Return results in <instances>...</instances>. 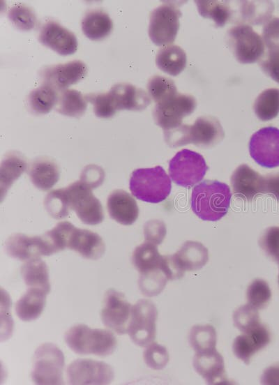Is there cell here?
I'll list each match as a JSON object with an SVG mask.
<instances>
[{
	"label": "cell",
	"mask_w": 279,
	"mask_h": 385,
	"mask_svg": "<svg viewBox=\"0 0 279 385\" xmlns=\"http://www.w3.org/2000/svg\"><path fill=\"white\" fill-rule=\"evenodd\" d=\"M254 112L262 121H266L277 116L279 113V89H267L255 99Z\"/></svg>",
	"instance_id": "obj_36"
},
{
	"label": "cell",
	"mask_w": 279,
	"mask_h": 385,
	"mask_svg": "<svg viewBox=\"0 0 279 385\" xmlns=\"http://www.w3.org/2000/svg\"><path fill=\"white\" fill-rule=\"evenodd\" d=\"M182 13L174 3H165L156 8L150 15L149 36L157 46L172 43L179 29Z\"/></svg>",
	"instance_id": "obj_8"
},
{
	"label": "cell",
	"mask_w": 279,
	"mask_h": 385,
	"mask_svg": "<svg viewBox=\"0 0 279 385\" xmlns=\"http://www.w3.org/2000/svg\"><path fill=\"white\" fill-rule=\"evenodd\" d=\"M147 89L149 96L156 103L178 93L174 80L161 75L151 77L148 82Z\"/></svg>",
	"instance_id": "obj_39"
},
{
	"label": "cell",
	"mask_w": 279,
	"mask_h": 385,
	"mask_svg": "<svg viewBox=\"0 0 279 385\" xmlns=\"http://www.w3.org/2000/svg\"><path fill=\"white\" fill-rule=\"evenodd\" d=\"M188 340L196 352L210 351L216 349L217 333L212 325H195L190 331Z\"/></svg>",
	"instance_id": "obj_37"
},
{
	"label": "cell",
	"mask_w": 279,
	"mask_h": 385,
	"mask_svg": "<svg viewBox=\"0 0 279 385\" xmlns=\"http://www.w3.org/2000/svg\"><path fill=\"white\" fill-rule=\"evenodd\" d=\"M87 102L92 104L93 112L100 118H110L114 115L116 109L109 93H88L85 95Z\"/></svg>",
	"instance_id": "obj_45"
},
{
	"label": "cell",
	"mask_w": 279,
	"mask_h": 385,
	"mask_svg": "<svg viewBox=\"0 0 279 385\" xmlns=\"http://www.w3.org/2000/svg\"><path fill=\"white\" fill-rule=\"evenodd\" d=\"M201 16L214 21L217 27H223L232 15L229 1H195Z\"/></svg>",
	"instance_id": "obj_34"
},
{
	"label": "cell",
	"mask_w": 279,
	"mask_h": 385,
	"mask_svg": "<svg viewBox=\"0 0 279 385\" xmlns=\"http://www.w3.org/2000/svg\"><path fill=\"white\" fill-rule=\"evenodd\" d=\"M29 166L26 159L20 153L11 152L3 158L0 169L1 197L3 199L13 183Z\"/></svg>",
	"instance_id": "obj_28"
},
{
	"label": "cell",
	"mask_w": 279,
	"mask_h": 385,
	"mask_svg": "<svg viewBox=\"0 0 279 385\" xmlns=\"http://www.w3.org/2000/svg\"><path fill=\"white\" fill-rule=\"evenodd\" d=\"M66 247L77 252L83 257L96 260L105 251V243L100 235L70 224L66 238Z\"/></svg>",
	"instance_id": "obj_17"
},
{
	"label": "cell",
	"mask_w": 279,
	"mask_h": 385,
	"mask_svg": "<svg viewBox=\"0 0 279 385\" xmlns=\"http://www.w3.org/2000/svg\"><path fill=\"white\" fill-rule=\"evenodd\" d=\"M262 39L269 52H279V17L270 19L265 23Z\"/></svg>",
	"instance_id": "obj_47"
},
{
	"label": "cell",
	"mask_w": 279,
	"mask_h": 385,
	"mask_svg": "<svg viewBox=\"0 0 279 385\" xmlns=\"http://www.w3.org/2000/svg\"><path fill=\"white\" fill-rule=\"evenodd\" d=\"M157 316V308L149 300L140 299L132 306L127 333L135 345L146 347L153 342Z\"/></svg>",
	"instance_id": "obj_9"
},
{
	"label": "cell",
	"mask_w": 279,
	"mask_h": 385,
	"mask_svg": "<svg viewBox=\"0 0 279 385\" xmlns=\"http://www.w3.org/2000/svg\"><path fill=\"white\" fill-rule=\"evenodd\" d=\"M197 105L194 96L189 94H176L156 103L153 116L156 125L163 131L181 126L183 119L191 114Z\"/></svg>",
	"instance_id": "obj_10"
},
{
	"label": "cell",
	"mask_w": 279,
	"mask_h": 385,
	"mask_svg": "<svg viewBox=\"0 0 279 385\" xmlns=\"http://www.w3.org/2000/svg\"><path fill=\"white\" fill-rule=\"evenodd\" d=\"M187 56L179 45H167L160 48L156 57V63L162 71L176 76L186 68Z\"/></svg>",
	"instance_id": "obj_27"
},
{
	"label": "cell",
	"mask_w": 279,
	"mask_h": 385,
	"mask_svg": "<svg viewBox=\"0 0 279 385\" xmlns=\"http://www.w3.org/2000/svg\"><path fill=\"white\" fill-rule=\"evenodd\" d=\"M145 241L155 245L160 244L166 235V227L163 222L158 220L148 221L144 226Z\"/></svg>",
	"instance_id": "obj_48"
},
{
	"label": "cell",
	"mask_w": 279,
	"mask_h": 385,
	"mask_svg": "<svg viewBox=\"0 0 279 385\" xmlns=\"http://www.w3.org/2000/svg\"><path fill=\"white\" fill-rule=\"evenodd\" d=\"M10 22L20 30L33 29L37 23V19L33 10L24 4L13 6L8 12Z\"/></svg>",
	"instance_id": "obj_43"
},
{
	"label": "cell",
	"mask_w": 279,
	"mask_h": 385,
	"mask_svg": "<svg viewBox=\"0 0 279 385\" xmlns=\"http://www.w3.org/2000/svg\"><path fill=\"white\" fill-rule=\"evenodd\" d=\"M70 384H109L114 379V370L107 363L93 359H77L66 370Z\"/></svg>",
	"instance_id": "obj_13"
},
{
	"label": "cell",
	"mask_w": 279,
	"mask_h": 385,
	"mask_svg": "<svg viewBox=\"0 0 279 385\" xmlns=\"http://www.w3.org/2000/svg\"><path fill=\"white\" fill-rule=\"evenodd\" d=\"M64 190L70 209L75 212L83 223L95 225L103 222L104 213L102 204L93 195L89 185L79 180L70 183Z\"/></svg>",
	"instance_id": "obj_5"
},
{
	"label": "cell",
	"mask_w": 279,
	"mask_h": 385,
	"mask_svg": "<svg viewBox=\"0 0 279 385\" xmlns=\"http://www.w3.org/2000/svg\"><path fill=\"white\" fill-rule=\"evenodd\" d=\"M231 197L228 185L216 180H205L193 187L190 206L202 220L217 221L227 214Z\"/></svg>",
	"instance_id": "obj_1"
},
{
	"label": "cell",
	"mask_w": 279,
	"mask_h": 385,
	"mask_svg": "<svg viewBox=\"0 0 279 385\" xmlns=\"http://www.w3.org/2000/svg\"><path fill=\"white\" fill-rule=\"evenodd\" d=\"M259 244L271 259L279 264V227L266 228L259 239Z\"/></svg>",
	"instance_id": "obj_46"
},
{
	"label": "cell",
	"mask_w": 279,
	"mask_h": 385,
	"mask_svg": "<svg viewBox=\"0 0 279 385\" xmlns=\"http://www.w3.org/2000/svg\"><path fill=\"white\" fill-rule=\"evenodd\" d=\"M104 177L105 173L101 167L91 165L83 169L80 180L93 189L103 183Z\"/></svg>",
	"instance_id": "obj_50"
},
{
	"label": "cell",
	"mask_w": 279,
	"mask_h": 385,
	"mask_svg": "<svg viewBox=\"0 0 279 385\" xmlns=\"http://www.w3.org/2000/svg\"><path fill=\"white\" fill-rule=\"evenodd\" d=\"M168 278L162 269L140 273L139 289L143 295L151 297L158 295L164 289Z\"/></svg>",
	"instance_id": "obj_38"
},
{
	"label": "cell",
	"mask_w": 279,
	"mask_h": 385,
	"mask_svg": "<svg viewBox=\"0 0 279 385\" xmlns=\"http://www.w3.org/2000/svg\"><path fill=\"white\" fill-rule=\"evenodd\" d=\"M116 110L140 111L151 103L149 95L142 89L129 83H119L108 92Z\"/></svg>",
	"instance_id": "obj_21"
},
{
	"label": "cell",
	"mask_w": 279,
	"mask_h": 385,
	"mask_svg": "<svg viewBox=\"0 0 279 385\" xmlns=\"http://www.w3.org/2000/svg\"><path fill=\"white\" fill-rule=\"evenodd\" d=\"M278 284H279V274H278Z\"/></svg>",
	"instance_id": "obj_53"
},
{
	"label": "cell",
	"mask_w": 279,
	"mask_h": 385,
	"mask_svg": "<svg viewBox=\"0 0 279 385\" xmlns=\"http://www.w3.org/2000/svg\"><path fill=\"white\" fill-rule=\"evenodd\" d=\"M130 190L137 199L157 204L164 201L170 194L172 182L161 166L139 168L130 178Z\"/></svg>",
	"instance_id": "obj_3"
},
{
	"label": "cell",
	"mask_w": 279,
	"mask_h": 385,
	"mask_svg": "<svg viewBox=\"0 0 279 385\" xmlns=\"http://www.w3.org/2000/svg\"><path fill=\"white\" fill-rule=\"evenodd\" d=\"M271 341L268 328L260 324L255 329L238 335L234 340L232 349L234 355L248 365L252 356L266 347Z\"/></svg>",
	"instance_id": "obj_20"
},
{
	"label": "cell",
	"mask_w": 279,
	"mask_h": 385,
	"mask_svg": "<svg viewBox=\"0 0 279 385\" xmlns=\"http://www.w3.org/2000/svg\"><path fill=\"white\" fill-rule=\"evenodd\" d=\"M85 97L75 89H65L59 94L56 110L60 114L72 116H82L87 107Z\"/></svg>",
	"instance_id": "obj_35"
},
{
	"label": "cell",
	"mask_w": 279,
	"mask_h": 385,
	"mask_svg": "<svg viewBox=\"0 0 279 385\" xmlns=\"http://www.w3.org/2000/svg\"><path fill=\"white\" fill-rule=\"evenodd\" d=\"M112 21L105 12L93 10L88 12L82 21L84 34L92 40L107 37L112 30Z\"/></svg>",
	"instance_id": "obj_30"
},
{
	"label": "cell",
	"mask_w": 279,
	"mask_h": 385,
	"mask_svg": "<svg viewBox=\"0 0 279 385\" xmlns=\"http://www.w3.org/2000/svg\"><path fill=\"white\" fill-rule=\"evenodd\" d=\"M193 366L209 384L227 382L224 359L216 349L196 352L193 358Z\"/></svg>",
	"instance_id": "obj_22"
},
{
	"label": "cell",
	"mask_w": 279,
	"mask_h": 385,
	"mask_svg": "<svg viewBox=\"0 0 279 385\" xmlns=\"http://www.w3.org/2000/svg\"><path fill=\"white\" fill-rule=\"evenodd\" d=\"M146 365L153 370H162L169 361V353L167 349L156 342H151L146 346L143 353Z\"/></svg>",
	"instance_id": "obj_44"
},
{
	"label": "cell",
	"mask_w": 279,
	"mask_h": 385,
	"mask_svg": "<svg viewBox=\"0 0 279 385\" xmlns=\"http://www.w3.org/2000/svg\"><path fill=\"white\" fill-rule=\"evenodd\" d=\"M132 306L123 294L110 289L105 294L101 311L103 324L119 335L127 333Z\"/></svg>",
	"instance_id": "obj_14"
},
{
	"label": "cell",
	"mask_w": 279,
	"mask_h": 385,
	"mask_svg": "<svg viewBox=\"0 0 279 385\" xmlns=\"http://www.w3.org/2000/svg\"><path fill=\"white\" fill-rule=\"evenodd\" d=\"M234 326L242 333L249 331L260 322L258 310L250 304H246L237 308L233 314Z\"/></svg>",
	"instance_id": "obj_42"
},
{
	"label": "cell",
	"mask_w": 279,
	"mask_h": 385,
	"mask_svg": "<svg viewBox=\"0 0 279 385\" xmlns=\"http://www.w3.org/2000/svg\"><path fill=\"white\" fill-rule=\"evenodd\" d=\"M64 339L68 347L80 355L108 356L114 352L117 345L112 331L91 329L82 324L70 327L66 332Z\"/></svg>",
	"instance_id": "obj_2"
},
{
	"label": "cell",
	"mask_w": 279,
	"mask_h": 385,
	"mask_svg": "<svg viewBox=\"0 0 279 385\" xmlns=\"http://www.w3.org/2000/svg\"><path fill=\"white\" fill-rule=\"evenodd\" d=\"M86 72V64L75 60L45 67L40 70V75L43 83L52 86L56 91H63L82 80Z\"/></svg>",
	"instance_id": "obj_16"
},
{
	"label": "cell",
	"mask_w": 279,
	"mask_h": 385,
	"mask_svg": "<svg viewBox=\"0 0 279 385\" xmlns=\"http://www.w3.org/2000/svg\"><path fill=\"white\" fill-rule=\"evenodd\" d=\"M240 21L249 24L266 23L272 16L274 5L270 1H239Z\"/></svg>",
	"instance_id": "obj_31"
},
{
	"label": "cell",
	"mask_w": 279,
	"mask_h": 385,
	"mask_svg": "<svg viewBox=\"0 0 279 385\" xmlns=\"http://www.w3.org/2000/svg\"><path fill=\"white\" fill-rule=\"evenodd\" d=\"M48 294L39 288L28 287L15 304V312L24 322L36 319L42 313Z\"/></svg>",
	"instance_id": "obj_25"
},
{
	"label": "cell",
	"mask_w": 279,
	"mask_h": 385,
	"mask_svg": "<svg viewBox=\"0 0 279 385\" xmlns=\"http://www.w3.org/2000/svg\"><path fill=\"white\" fill-rule=\"evenodd\" d=\"M249 152L252 158L262 167H278L279 129L267 126L256 131L250 139Z\"/></svg>",
	"instance_id": "obj_12"
},
{
	"label": "cell",
	"mask_w": 279,
	"mask_h": 385,
	"mask_svg": "<svg viewBox=\"0 0 279 385\" xmlns=\"http://www.w3.org/2000/svg\"><path fill=\"white\" fill-rule=\"evenodd\" d=\"M59 94L52 86L43 83L31 91L28 96V104L31 110L36 114L49 113L57 104Z\"/></svg>",
	"instance_id": "obj_33"
},
{
	"label": "cell",
	"mask_w": 279,
	"mask_h": 385,
	"mask_svg": "<svg viewBox=\"0 0 279 385\" xmlns=\"http://www.w3.org/2000/svg\"><path fill=\"white\" fill-rule=\"evenodd\" d=\"M173 257L183 272L195 271L201 269L207 263L209 251L199 242L187 241Z\"/></svg>",
	"instance_id": "obj_24"
},
{
	"label": "cell",
	"mask_w": 279,
	"mask_h": 385,
	"mask_svg": "<svg viewBox=\"0 0 279 385\" xmlns=\"http://www.w3.org/2000/svg\"><path fill=\"white\" fill-rule=\"evenodd\" d=\"M65 365L62 351L54 344L44 343L35 351L31 378L36 384H63Z\"/></svg>",
	"instance_id": "obj_4"
},
{
	"label": "cell",
	"mask_w": 279,
	"mask_h": 385,
	"mask_svg": "<svg viewBox=\"0 0 279 385\" xmlns=\"http://www.w3.org/2000/svg\"><path fill=\"white\" fill-rule=\"evenodd\" d=\"M246 297L248 304L257 310L264 308L271 298L269 285L264 280H254L247 289Z\"/></svg>",
	"instance_id": "obj_41"
},
{
	"label": "cell",
	"mask_w": 279,
	"mask_h": 385,
	"mask_svg": "<svg viewBox=\"0 0 279 385\" xmlns=\"http://www.w3.org/2000/svg\"><path fill=\"white\" fill-rule=\"evenodd\" d=\"M262 71L279 84V52H267L259 60Z\"/></svg>",
	"instance_id": "obj_49"
},
{
	"label": "cell",
	"mask_w": 279,
	"mask_h": 385,
	"mask_svg": "<svg viewBox=\"0 0 279 385\" xmlns=\"http://www.w3.org/2000/svg\"><path fill=\"white\" fill-rule=\"evenodd\" d=\"M227 38L232 52L241 63H255L264 55L263 39L248 24L232 27L228 30Z\"/></svg>",
	"instance_id": "obj_7"
},
{
	"label": "cell",
	"mask_w": 279,
	"mask_h": 385,
	"mask_svg": "<svg viewBox=\"0 0 279 385\" xmlns=\"http://www.w3.org/2000/svg\"><path fill=\"white\" fill-rule=\"evenodd\" d=\"M261 383L267 385H279V363L271 365L264 371Z\"/></svg>",
	"instance_id": "obj_52"
},
{
	"label": "cell",
	"mask_w": 279,
	"mask_h": 385,
	"mask_svg": "<svg viewBox=\"0 0 279 385\" xmlns=\"http://www.w3.org/2000/svg\"><path fill=\"white\" fill-rule=\"evenodd\" d=\"M231 185L235 196L250 202L264 193V177L246 164L240 165L231 176Z\"/></svg>",
	"instance_id": "obj_19"
},
{
	"label": "cell",
	"mask_w": 279,
	"mask_h": 385,
	"mask_svg": "<svg viewBox=\"0 0 279 385\" xmlns=\"http://www.w3.org/2000/svg\"><path fill=\"white\" fill-rule=\"evenodd\" d=\"M183 125L182 146L193 144L200 148H211L220 143L225 137L220 121L213 116H202L193 125Z\"/></svg>",
	"instance_id": "obj_11"
},
{
	"label": "cell",
	"mask_w": 279,
	"mask_h": 385,
	"mask_svg": "<svg viewBox=\"0 0 279 385\" xmlns=\"http://www.w3.org/2000/svg\"><path fill=\"white\" fill-rule=\"evenodd\" d=\"M21 274L27 287L50 292L48 268L40 257L27 260L21 267Z\"/></svg>",
	"instance_id": "obj_29"
},
{
	"label": "cell",
	"mask_w": 279,
	"mask_h": 385,
	"mask_svg": "<svg viewBox=\"0 0 279 385\" xmlns=\"http://www.w3.org/2000/svg\"><path fill=\"white\" fill-rule=\"evenodd\" d=\"M29 175L32 183L38 189L52 188L59 179L57 165L49 159H37L29 166Z\"/></svg>",
	"instance_id": "obj_26"
},
{
	"label": "cell",
	"mask_w": 279,
	"mask_h": 385,
	"mask_svg": "<svg viewBox=\"0 0 279 385\" xmlns=\"http://www.w3.org/2000/svg\"><path fill=\"white\" fill-rule=\"evenodd\" d=\"M5 249L9 256L21 261L49 256L54 253L44 234L40 236L13 234L6 239Z\"/></svg>",
	"instance_id": "obj_15"
},
{
	"label": "cell",
	"mask_w": 279,
	"mask_h": 385,
	"mask_svg": "<svg viewBox=\"0 0 279 385\" xmlns=\"http://www.w3.org/2000/svg\"><path fill=\"white\" fill-rule=\"evenodd\" d=\"M208 170L204 157L197 152L183 149L169 160V174L176 185L189 188L202 180Z\"/></svg>",
	"instance_id": "obj_6"
},
{
	"label": "cell",
	"mask_w": 279,
	"mask_h": 385,
	"mask_svg": "<svg viewBox=\"0 0 279 385\" xmlns=\"http://www.w3.org/2000/svg\"><path fill=\"white\" fill-rule=\"evenodd\" d=\"M107 206L110 218L123 225L133 224L139 216L135 199L123 190H113L108 196Z\"/></svg>",
	"instance_id": "obj_23"
},
{
	"label": "cell",
	"mask_w": 279,
	"mask_h": 385,
	"mask_svg": "<svg viewBox=\"0 0 279 385\" xmlns=\"http://www.w3.org/2000/svg\"><path fill=\"white\" fill-rule=\"evenodd\" d=\"M264 193L272 195L279 202V173L264 176Z\"/></svg>",
	"instance_id": "obj_51"
},
{
	"label": "cell",
	"mask_w": 279,
	"mask_h": 385,
	"mask_svg": "<svg viewBox=\"0 0 279 385\" xmlns=\"http://www.w3.org/2000/svg\"><path fill=\"white\" fill-rule=\"evenodd\" d=\"M38 39L43 45L61 55L72 54L77 49V40L75 34L52 20L43 25Z\"/></svg>",
	"instance_id": "obj_18"
},
{
	"label": "cell",
	"mask_w": 279,
	"mask_h": 385,
	"mask_svg": "<svg viewBox=\"0 0 279 385\" xmlns=\"http://www.w3.org/2000/svg\"><path fill=\"white\" fill-rule=\"evenodd\" d=\"M44 206L52 217L59 220L66 217L70 210L64 188L49 192L44 199Z\"/></svg>",
	"instance_id": "obj_40"
},
{
	"label": "cell",
	"mask_w": 279,
	"mask_h": 385,
	"mask_svg": "<svg viewBox=\"0 0 279 385\" xmlns=\"http://www.w3.org/2000/svg\"><path fill=\"white\" fill-rule=\"evenodd\" d=\"M162 259L157 246L146 241L137 246L132 256L133 264L140 273L161 268Z\"/></svg>",
	"instance_id": "obj_32"
}]
</instances>
